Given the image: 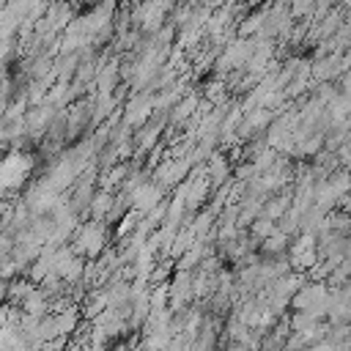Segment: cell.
<instances>
[{"label":"cell","mask_w":351,"mask_h":351,"mask_svg":"<svg viewBox=\"0 0 351 351\" xmlns=\"http://www.w3.org/2000/svg\"><path fill=\"white\" fill-rule=\"evenodd\" d=\"M348 66H351V49H348V52H346V55H343V71H346V69H348Z\"/></svg>","instance_id":"cell-1"}]
</instances>
